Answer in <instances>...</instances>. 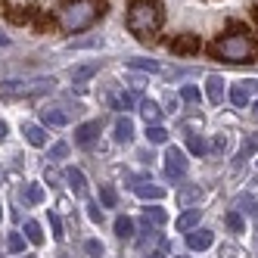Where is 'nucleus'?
I'll return each instance as SVG.
<instances>
[{
    "label": "nucleus",
    "instance_id": "f257e3e1",
    "mask_svg": "<svg viewBox=\"0 0 258 258\" xmlns=\"http://www.w3.org/2000/svg\"><path fill=\"white\" fill-rule=\"evenodd\" d=\"M162 25V7L156 0H134L131 10H127V28H131L134 38L150 41Z\"/></svg>",
    "mask_w": 258,
    "mask_h": 258
},
{
    "label": "nucleus",
    "instance_id": "f03ea898",
    "mask_svg": "<svg viewBox=\"0 0 258 258\" xmlns=\"http://www.w3.org/2000/svg\"><path fill=\"white\" fill-rule=\"evenodd\" d=\"M97 16H103V4H100V0H72V4H66L59 10V25L69 34H78V31L94 25Z\"/></svg>",
    "mask_w": 258,
    "mask_h": 258
},
{
    "label": "nucleus",
    "instance_id": "7ed1b4c3",
    "mask_svg": "<svg viewBox=\"0 0 258 258\" xmlns=\"http://www.w3.org/2000/svg\"><path fill=\"white\" fill-rule=\"evenodd\" d=\"M212 53L218 59H227V62H249L252 59V41L243 38V34H227V38H218L212 44Z\"/></svg>",
    "mask_w": 258,
    "mask_h": 258
},
{
    "label": "nucleus",
    "instance_id": "20e7f679",
    "mask_svg": "<svg viewBox=\"0 0 258 258\" xmlns=\"http://www.w3.org/2000/svg\"><path fill=\"white\" fill-rule=\"evenodd\" d=\"M53 78H7V81H0V94L4 97H41L47 94V90H53Z\"/></svg>",
    "mask_w": 258,
    "mask_h": 258
},
{
    "label": "nucleus",
    "instance_id": "39448f33",
    "mask_svg": "<svg viewBox=\"0 0 258 258\" xmlns=\"http://www.w3.org/2000/svg\"><path fill=\"white\" fill-rule=\"evenodd\" d=\"M187 168H190V162H187V156H183V150L168 146V150H165V174L168 177H183Z\"/></svg>",
    "mask_w": 258,
    "mask_h": 258
},
{
    "label": "nucleus",
    "instance_id": "423d86ee",
    "mask_svg": "<svg viewBox=\"0 0 258 258\" xmlns=\"http://www.w3.org/2000/svg\"><path fill=\"white\" fill-rule=\"evenodd\" d=\"M212 243H215V233H212L209 227H196V230L187 233V246H190L193 252H206Z\"/></svg>",
    "mask_w": 258,
    "mask_h": 258
},
{
    "label": "nucleus",
    "instance_id": "0eeeda50",
    "mask_svg": "<svg viewBox=\"0 0 258 258\" xmlns=\"http://www.w3.org/2000/svg\"><path fill=\"white\" fill-rule=\"evenodd\" d=\"M41 121L50 124V127H66L72 121V115L66 112L62 106H47V109H41Z\"/></svg>",
    "mask_w": 258,
    "mask_h": 258
},
{
    "label": "nucleus",
    "instance_id": "6e6552de",
    "mask_svg": "<svg viewBox=\"0 0 258 258\" xmlns=\"http://www.w3.org/2000/svg\"><path fill=\"white\" fill-rule=\"evenodd\" d=\"M100 137V121H84L75 127V143L78 146H94V140Z\"/></svg>",
    "mask_w": 258,
    "mask_h": 258
},
{
    "label": "nucleus",
    "instance_id": "1a4fd4ad",
    "mask_svg": "<svg viewBox=\"0 0 258 258\" xmlns=\"http://www.w3.org/2000/svg\"><path fill=\"white\" fill-rule=\"evenodd\" d=\"M66 183H69V187H72V193H75L78 199H84L87 196V177H84V171L81 168H66Z\"/></svg>",
    "mask_w": 258,
    "mask_h": 258
},
{
    "label": "nucleus",
    "instance_id": "9d476101",
    "mask_svg": "<svg viewBox=\"0 0 258 258\" xmlns=\"http://www.w3.org/2000/svg\"><path fill=\"white\" fill-rule=\"evenodd\" d=\"M202 196H206V193H202L199 183H193V187H183V190L177 193V206H180V209H190V206H196V202H202Z\"/></svg>",
    "mask_w": 258,
    "mask_h": 258
},
{
    "label": "nucleus",
    "instance_id": "9b49d317",
    "mask_svg": "<svg viewBox=\"0 0 258 258\" xmlns=\"http://www.w3.org/2000/svg\"><path fill=\"white\" fill-rule=\"evenodd\" d=\"M206 94H209V100L215 106L224 103V78H221V75H209L206 78Z\"/></svg>",
    "mask_w": 258,
    "mask_h": 258
},
{
    "label": "nucleus",
    "instance_id": "f8f14e48",
    "mask_svg": "<svg viewBox=\"0 0 258 258\" xmlns=\"http://www.w3.org/2000/svg\"><path fill=\"white\" fill-rule=\"evenodd\" d=\"M168 47L174 53H196L199 50V38H196V34H180V38H174Z\"/></svg>",
    "mask_w": 258,
    "mask_h": 258
},
{
    "label": "nucleus",
    "instance_id": "ddd939ff",
    "mask_svg": "<svg viewBox=\"0 0 258 258\" xmlns=\"http://www.w3.org/2000/svg\"><path fill=\"white\" fill-rule=\"evenodd\" d=\"M131 140H134V121L127 115H121L115 121V143H131Z\"/></svg>",
    "mask_w": 258,
    "mask_h": 258
},
{
    "label": "nucleus",
    "instance_id": "4468645a",
    "mask_svg": "<svg viewBox=\"0 0 258 258\" xmlns=\"http://www.w3.org/2000/svg\"><path fill=\"white\" fill-rule=\"evenodd\" d=\"M100 72V62H84V66H75L72 69V81L75 84H84V81H90Z\"/></svg>",
    "mask_w": 258,
    "mask_h": 258
},
{
    "label": "nucleus",
    "instance_id": "2eb2a0df",
    "mask_svg": "<svg viewBox=\"0 0 258 258\" xmlns=\"http://www.w3.org/2000/svg\"><path fill=\"white\" fill-rule=\"evenodd\" d=\"M199 215H202L199 209H187V212H183V215L177 218V230H180V233L196 230V227H199Z\"/></svg>",
    "mask_w": 258,
    "mask_h": 258
},
{
    "label": "nucleus",
    "instance_id": "dca6fc26",
    "mask_svg": "<svg viewBox=\"0 0 258 258\" xmlns=\"http://www.w3.org/2000/svg\"><path fill=\"white\" fill-rule=\"evenodd\" d=\"M44 199H47V193H44L41 183H25V190H22V202H28V206H41Z\"/></svg>",
    "mask_w": 258,
    "mask_h": 258
},
{
    "label": "nucleus",
    "instance_id": "f3484780",
    "mask_svg": "<svg viewBox=\"0 0 258 258\" xmlns=\"http://www.w3.org/2000/svg\"><path fill=\"white\" fill-rule=\"evenodd\" d=\"M165 221H168V212H165V209H159V206H153V209H143V224L146 227H162L165 224Z\"/></svg>",
    "mask_w": 258,
    "mask_h": 258
},
{
    "label": "nucleus",
    "instance_id": "a211bd4d",
    "mask_svg": "<svg viewBox=\"0 0 258 258\" xmlns=\"http://www.w3.org/2000/svg\"><path fill=\"white\" fill-rule=\"evenodd\" d=\"M124 66L127 69H134V72H162V66L156 62V59H143V56H134V59H124Z\"/></svg>",
    "mask_w": 258,
    "mask_h": 258
},
{
    "label": "nucleus",
    "instance_id": "6ab92c4d",
    "mask_svg": "<svg viewBox=\"0 0 258 258\" xmlns=\"http://www.w3.org/2000/svg\"><path fill=\"white\" fill-rule=\"evenodd\" d=\"M134 193H137L140 199H162V196H165V190H162V187H156L153 180H143V183H137V187H134Z\"/></svg>",
    "mask_w": 258,
    "mask_h": 258
},
{
    "label": "nucleus",
    "instance_id": "aec40b11",
    "mask_svg": "<svg viewBox=\"0 0 258 258\" xmlns=\"http://www.w3.org/2000/svg\"><path fill=\"white\" fill-rule=\"evenodd\" d=\"M249 94H252V90H249V81H239V84L230 87V103H233V106H246V103H249Z\"/></svg>",
    "mask_w": 258,
    "mask_h": 258
},
{
    "label": "nucleus",
    "instance_id": "412c9836",
    "mask_svg": "<svg viewBox=\"0 0 258 258\" xmlns=\"http://www.w3.org/2000/svg\"><path fill=\"white\" fill-rule=\"evenodd\" d=\"M140 112H143L146 124H159V118H162V109H159V103H153V100H143V103H140Z\"/></svg>",
    "mask_w": 258,
    "mask_h": 258
},
{
    "label": "nucleus",
    "instance_id": "4be33fe9",
    "mask_svg": "<svg viewBox=\"0 0 258 258\" xmlns=\"http://www.w3.org/2000/svg\"><path fill=\"white\" fill-rule=\"evenodd\" d=\"M115 236L118 239H131L134 236V221L127 218V215H118L115 218Z\"/></svg>",
    "mask_w": 258,
    "mask_h": 258
},
{
    "label": "nucleus",
    "instance_id": "5701e85b",
    "mask_svg": "<svg viewBox=\"0 0 258 258\" xmlns=\"http://www.w3.org/2000/svg\"><path fill=\"white\" fill-rule=\"evenodd\" d=\"M258 150V134H252V137H246V143H243V150L236 153V159H233V168H239L246 159H249V153H255Z\"/></svg>",
    "mask_w": 258,
    "mask_h": 258
},
{
    "label": "nucleus",
    "instance_id": "b1692460",
    "mask_svg": "<svg viewBox=\"0 0 258 258\" xmlns=\"http://www.w3.org/2000/svg\"><path fill=\"white\" fill-rule=\"evenodd\" d=\"M25 140H28L31 146H44V143H47L44 127H41V124H25Z\"/></svg>",
    "mask_w": 258,
    "mask_h": 258
},
{
    "label": "nucleus",
    "instance_id": "393cba45",
    "mask_svg": "<svg viewBox=\"0 0 258 258\" xmlns=\"http://www.w3.org/2000/svg\"><path fill=\"white\" fill-rule=\"evenodd\" d=\"M25 239H28V243H34V246L44 243V230H41L38 221H25Z\"/></svg>",
    "mask_w": 258,
    "mask_h": 258
},
{
    "label": "nucleus",
    "instance_id": "a878e982",
    "mask_svg": "<svg viewBox=\"0 0 258 258\" xmlns=\"http://www.w3.org/2000/svg\"><path fill=\"white\" fill-rule=\"evenodd\" d=\"M100 202H103V209H115V206H118V193H115V187L103 183V187H100Z\"/></svg>",
    "mask_w": 258,
    "mask_h": 258
},
{
    "label": "nucleus",
    "instance_id": "bb28decb",
    "mask_svg": "<svg viewBox=\"0 0 258 258\" xmlns=\"http://www.w3.org/2000/svg\"><path fill=\"white\" fill-rule=\"evenodd\" d=\"M146 140H150V143H165V140H168V131H165L162 124H150V127H146Z\"/></svg>",
    "mask_w": 258,
    "mask_h": 258
},
{
    "label": "nucleus",
    "instance_id": "cd10ccee",
    "mask_svg": "<svg viewBox=\"0 0 258 258\" xmlns=\"http://www.w3.org/2000/svg\"><path fill=\"white\" fill-rule=\"evenodd\" d=\"M224 221H227V227H230L233 233H243V227H246V221H243V215H239L236 209H233V212H227V215H224Z\"/></svg>",
    "mask_w": 258,
    "mask_h": 258
},
{
    "label": "nucleus",
    "instance_id": "c85d7f7f",
    "mask_svg": "<svg viewBox=\"0 0 258 258\" xmlns=\"http://www.w3.org/2000/svg\"><path fill=\"white\" fill-rule=\"evenodd\" d=\"M187 150H190L193 156H202V153L209 150V146H206V140H202L199 134H187Z\"/></svg>",
    "mask_w": 258,
    "mask_h": 258
},
{
    "label": "nucleus",
    "instance_id": "c756f323",
    "mask_svg": "<svg viewBox=\"0 0 258 258\" xmlns=\"http://www.w3.org/2000/svg\"><path fill=\"white\" fill-rule=\"evenodd\" d=\"M112 106H115V109H124V112H127V109L134 106V97L124 94V90H118V94H112Z\"/></svg>",
    "mask_w": 258,
    "mask_h": 258
},
{
    "label": "nucleus",
    "instance_id": "7c9ffc66",
    "mask_svg": "<svg viewBox=\"0 0 258 258\" xmlns=\"http://www.w3.org/2000/svg\"><path fill=\"white\" fill-rule=\"evenodd\" d=\"M7 249L16 252V255L25 252V236H22V233H10V236H7Z\"/></svg>",
    "mask_w": 258,
    "mask_h": 258
},
{
    "label": "nucleus",
    "instance_id": "2f4dec72",
    "mask_svg": "<svg viewBox=\"0 0 258 258\" xmlns=\"http://www.w3.org/2000/svg\"><path fill=\"white\" fill-rule=\"evenodd\" d=\"M236 206L243 209V212H246V206H252L249 212H252V215H258V193H252V196H249V193H243V196L236 199Z\"/></svg>",
    "mask_w": 258,
    "mask_h": 258
},
{
    "label": "nucleus",
    "instance_id": "473e14b6",
    "mask_svg": "<svg viewBox=\"0 0 258 258\" xmlns=\"http://www.w3.org/2000/svg\"><path fill=\"white\" fill-rule=\"evenodd\" d=\"M156 243H159V233H153L150 227H146V236H140V239H137V249H140V252H146V249L156 246Z\"/></svg>",
    "mask_w": 258,
    "mask_h": 258
},
{
    "label": "nucleus",
    "instance_id": "72a5a7b5",
    "mask_svg": "<svg viewBox=\"0 0 258 258\" xmlns=\"http://www.w3.org/2000/svg\"><path fill=\"white\" fill-rule=\"evenodd\" d=\"M180 100H183V103H199V87L183 84V87H180Z\"/></svg>",
    "mask_w": 258,
    "mask_h": 258
},
{
    "label": "nucleus",
    "instance_id": "f704fd0d",
    "mask_svg": "<svg viewBox=\"0 0 258 258\" xmlns=\"http://www.w3.org/2000/svg\"><path fill=\"white\" fill-rule=\"evenodd\" d=\"M50 230H53V239H56V243H62V218L59 215H50Z\"/></svg>",
    "mask_w": 258,
    "mask_h": 258
},
{
    "label": "nucleus",
    "instance_id": "c9c22d12",
    "mask_svg": "<svg viewBox=\"0 0 258 258\" xmlns=\"http://www.w3.org/2000/svg\"><path fill=\"white\" fill-rule=\"evenodd\" d=\"M72 50H84V47H103V38H81V41H72Z\"/></svg>",
    "mask_w": 258,
    "mask_h": 258
},
{
    "label": "nucleus",
    "instance_id": "e433bc0d",
    "mask_svg": "<svg viewBox=\"0 0 258 258\" xmlns=\"http://www.w3.org/2000/svg\"><path fill=\"white\" fill-rule=\"evenodd\" d=\"M84 252H87L90 258H103V243H100V239H87V243H84Z\"/></svg>",
    "mask_w": 258,
    "mask_h": 258
},
{
    "label": "nucleus",
    "instance_id": "4c0bfd02",
    "mask_svg": "<svg viewBox=\"0 0 258 258\" xmlns=\"http://www.w3.org/2000/svg\"><path fill=\"white\" fill-rule=\"evenodd\" d=\"M87 218L94 221V224H100V221H103V209H100V202H87Z\"/></svg>",
    "mask_w": 258,
    "mask_h": 258
},
{
    "label": "nucleus",
    "instance_id": "58836bf2",
    "mask_svg": "<svg viewBox=\"0 0 258 258\" xmlns=\"http://www.w3.org/2000/svg\"><path fill=\"white\" fill-rule=\"evenodd\" d=\"M44 180L50 183V187H59V180H66V177H62V174H59L56 168H47V174H44Z\"/></svg>",
    "mask_w": 258,
    "mask_h": 258
},
{
    "label": "nucleus",
    "instance_id": "ea45409f",
    "mask_svg": "<svg viewBox=\"0 0 258 258\" xmlns=\"http://www.w3.org/2000/svg\"><path fill=\"white\" fill-rule=\"evenodd\" d=\"M227 146H230V140H227V134H218V137H215V143H212V150H215V153H224V150H227Z\"/></svg>",
    "mask_w": 258,
    "mask_h": 258
},
{
    "label": "nucleus",
    "instance_id": "a19ab883",
    "mask_svg": "<svg viewBox=\"0 0 258 258\" xmlns=\"http://www.w3.org/2000/svg\"><path fill=\"white\" fill-rule=\"evenodd\" d=\"M66 156H69V143H56L50 150V159H66Z\"/></svg>",
    "mask_w": 258,
    "mask_h": 258
},
{
    "label": "nucleus",
    "instance_id": "79ce46f5",
    "mask_svg": "<svg viewBox=\"0 0 258 258\" xmlns=\"http://www.w3.org/2000/svg\"><path fill=\"white\" fill-rule=\"evenodd\" d=\"M224 255L227 258H239V249H221V258H224Z\"/></svg>",
    "mask_w": 258,
    "mask_h": 258
},
{
    "label": "nucleus",
    "instance_id": "37998d69",
    "mask_svg": "<svg viewBox=\"0 0 258 258\" xmlns=\"http://www.w3.org/2000/svg\"><path fill=\"white\" fill-rule=\"evenodd\" d=\"M143 258H168V255H165V252H146Z\"/></svg>",
    "mask_w": 258,
    "mask_h": 258
},
{
    "label": "nucleus",
    "instance_id": "c03bdc74",
    "mask_svg": "<svg viewBox=\"0 0 258 258\" xmlns=\"http://www.w3.org/2000/svg\"><path fill=\"white\" fill-rule=\"evenodd\" d=\"M4 137H7V121L0 118V140H4Z\"/></svg>",
    "mask_w": 258,
    "mask_h": 258
},
{
    "label": "nucleus",
    "instance_id": "a18cd8bd",
    "mask_svg": "<svg viewBox=\"0 0 258 258\" xmlns=\"http://www.w3.org/2000/svg\"><path fill=\"white\" fill-rule=\"evenodd\" d=\"M249 90H252V94H258V81H249Z\"/></svg>",
    "mask_w": 258,
    "mask_h": 258
},
{
    "label": "nucleus",
    "instance_id": "49530a36",
    "mask_svg": "<svg viewBox=\"0 0 258 258\" xmlns=\"http://www.w3.org/2000/svg\"><path fill=\"white\" fill-rule=\"evenodd\" d=\"M0 218H4V206H0Z\"/></svg>",
    "mask_w": 258,
    "mask_h": 258
},
{
    "label": "nucleus",
    "instance_id": "de8ad7c7",
    "mask_svg": "<svg viewBox=\"0 0 258 258\" xmlns=\"http://www.w3.org/2000/svg\"><path fill=\"white\" fill-rule=\"evenodd\" d=\"M255 115H258V103H255Z\"/></svg>",
    "mask_w": 258,
    "mask_h": 258
}]
</instances>
